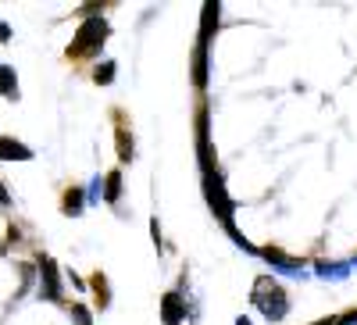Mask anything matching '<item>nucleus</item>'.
Instances as JSON below:
<instances>
[{"mask_svg": "<svg viewBox=\"0 0 357 325\" xmlns=\"http://www.w3.org/2000/svg\"><path fill=\"white\" fill-rule=\"evenodd\" d=\"M204 197H207V204H211V211L222 218V225H225V232L236 240V247H243V250H254L250 243H247V236L236 229V222H232V211H236V204H232V197H229V190H225V179H222V172L215 168V172H207L204 175Z\"/></svg>", "mask_w": 357, "mask_h": 325, "instance_id": "f257e3e1", "label": "nucleus"}, {"mask_svg": "<svg viewBox=\"0 0 357 325\" xmlns=\"http://www.w3.org/2000/svg\"><path fill=\"white\" fill-rule=\"evenodd\" d=\"M250 301H254V308H257L268 322H282L286 311H289L286 289H282L272 275H257V282H254V289H250Z\"/></svg>", "mask_w": 357, "mask_h": 325, "instance_id": "f03ea898", "label": "nucleus"}, {"mask_svg": "<svg viewBox=\"0 0 357 325\" xmlns=\"http://www.w3.org/2000/svg\"><path fill=\"white\" fill-rule=\"evenodd\" d=\"M107 33H111V25H107L104 15H86V22L79 25V33H75L72 47H68V57H86V54L100 50Z\"/></svg>", "mask_w": 357, "mask_h": 325, "instance_id": "7ed1b4c3", "label": "nucleus"}, {"mask_svg": "<svg viewBox=\"0 0 357 325\" xmlns=\"http://www.w3.org/2000/svg\"><path fill=\"white\" fill-rule=\"evenodd\" d=\"M268 264H272L275 272H286V275H307L304 269H307V261L304 257H293V254H286L282 247H264V250H257Z\"/></svg>", "mask_w": 357, "mask_h": 325, "instance_id": "20e7f679", "label": "nucleus"}, {"mask_svg": "<svg viewBox=\"0 0 357 325\" xmlns=\"http://www.w3.org/2000/svg\"><path fill=\"white\" fill-rule=\"evenodd\" d=\"M211 118H207V107H200V114H197V154H200V168H204V175L207 172H215V151H211Z\"/></svg>", "mask_w": 357, "mask_h": 325, "instance_id": "39448f33", "label": "nucleus"}, {"mask_svg": "<svg viewBox=\"0 0 357 325\" xmlns=\"http://www.w3.org/2000/svg\"><path fill=\"white\" fill-rule=\"evenodd\" d=\"M40 297L61 301V272H57L54 257H40Z\"/></svg>", "mask_w": 357, "mask_h": 325, "instance_id": "423d86ee", "label": "nucleus"}, {"mask_svg": "<svg viewBox=\"0 0 357 325\" xmlns=\"http://www.w3.org/2000/svg\"><path fill=\"white\" fill-rule=\"evenodd\" d=\"M186 318V301L178 297V293H165V301H161V322L165 325H183Z\"/></svg>", "mask_w": 357, "mask_h": 325, "instance_id": "0eeeda50", "label": "nucleus"}, {"mask_svg": "<svg viewBox=\"0 0 357 325\" xmlns=\"http://www.w3.org/2000/svg\"><path fill=\"white\" fill-rule=\"evenodd\" d=\"M0 161H33V146L15 136H0Z\"/></svg>", "mask_w": 357, "mask_h": 325, "instance_id": "6e6552de", "label": "nucleus"}, {"mask_svg": "<svg viewBox=\"0 0 357 325\" xmlns=\"http://www.w3.org/2000/svg\"><path fill=\"white\" fill-rule=\"evenodd\" d=\"M218 15H222V4H215V0H211V4H204V18H200V36H197V43H200V47H207V43H211V33L218 29Z\"/></svg>", "mask_w": 357, "mask_h": 325, "instance_id": "1a4fd4ad", "label": "nucleus"}, {"mask_svg": "<svg viewBox=\"0 0 357 325\" xmlns=\"http://www.w3.org/2000/svg\"><path fill=\"white\" fill-rule=\"evenodd\" d=\"M314 269H318L321 279H336V282L350 275V264H347V261H318Z\"/></svg>", "mask_w": 357, "mask_h": 325, "instance_id": "9d476101", "label": "nucleus"}, {"mask_svg": "<svg viewBox=\"0 0 357 325\" xmlns=\"http://www.w3.org/2000/svg\"><path fill=\"white\" fill-rule=\"evenodd\" d=\"M193 82L200 90L207 86V47H200V43H197V54H193Z\"/></svg>", "mask_w": 357, "mask_h": 325, "instance_id": "9b49d317", "label": "nucleus"}, {"mask_svg": "<svg viewBox=\"0 0 357 325\" xmlns=\"http://www.w3.org/2000/svg\"><path fill=\"white\" fill-rule=\"evenodd\" d=\"M0 93L18 100V79H15V68H8V65H0Z\"/></svg>", "mask_w": 357, "mask_h": 325, "instance_id": "f8f14e48", "label": "nucleus"}, {"mask_svg": "<svg viewBox=\"0 0 357 325\" xmlns=\"http://www.w3.org/2000/svg\"><path fill=\"white\" fill-rule=\"evenodd\" d=\"M118 197H122V172H107L104 175V200H118Z\"/></svg>", "mask_w": 357, "mask_h": 325, "instance_id": "ddd939ff", "label": "nucleus"}, {"mask_svg": "<svg viewBox=\"0 0 357 325\" xmlns=\"http://www.w3.org/2000/svg\"><path fill=\"white\" fill-rule=\"evenodd\" d=\"M82 204H86V193H82L79 186H72V190L65 193V215H79Z\"/></svg>", "mask_w": 357, "mask_h": 325, "instance_id": "4468645a", "label": "nucleus"}, {"mask_svg": "<svg viewBox=\"0 0 357 325\" xmlns=\"http://www.w3.org/2000/svg\"><path fill=\"white\" fill-rule=\"evenodd\" d=\"M114 72H118L114 61H104V65L93 68V82H97V86H111V82H114Z\"/></svg>", "mask_w": 357, "mask_h": 325, "instance_id": "2eb2a0df", "label": "nucleus"}, {"mask_svg": "<svg viewBox=\"0 0 357 325\" xmlns=\"http://www.w3.org/2000/svg\"><path fill=\"white\" fill-rule=\"evenodd\" d=\"M118 154H122V161H132V136L126 129H118Z\"/></svg>", "mask_w": 357, "mask_h": 325, "instance_id": "dca6fc26", "label": "nucleus"}, {"mask_svg": "<svg viewBox=\"0 0 357 325\" xmlns=\"http://www.w3.org/2000/svg\"><path fill=\"white\" fill-rule=\"evenodd\" d=\"M72 318H75V325H93V315H89L86 304H72Z\"/></svg>", "mask_w": 357, "mask_h": 325, "instance_id": "f3484780", "label": "nucleus"}, {"mask_svg": "<svg viewBox=\"0 0 357 325\" xmlns=\"http://www.w3.org/2000/svg\"><path fill=\"white\" fill-rule=\"evenodd\" d=\"M93 289L100 293V308H107V304H111V301H107L111 289H107V279H104V275H93Z\"/></svg>", "mask_w": 357, "mask_h": 325, "instance_id": "a211bd4d", "label": "nucleus"}, {"mask_svg": "<svg viewBox=\"0 0 357 325\" xmlns=\"http://www.w3.org/2000/svg\"><path fill=\"white\" fill-rule=\"evenodd\" d=\"M100 197H104V179L97 175V179L89 183V193H86V200H100Z\"/></svg>", "mask_w": 357, "mask_h": 325, "instance_id": "6ab92c4d", "label": "nucleus"}, {"mask_svg": "<svg viewBox=\"0 0 357 325\" xmlns=\"http://www.w3.org/2000/svg\"><path fill=\"white\" fill-rule=\"evenodd\" d=\"M336 325H357V311H347L343 318H336Z\"/></svg>", "mask_w": 357, "mask_h": 325, "instance_id": "aec40b11", "label": "nucleus"}, {"mask_svg": "<svg viewBox=\"0 0 357 325\" xmlns=\"http://www.w3.org/2000/svg\"><path fill=\"white\" fill-rule=\"evenodd\" d=\"M0 40H11V29H8L4 22H0Z\"/></svg>", "mask_w": 357, "mask_h": 325, "instance_id": "412c9836", "label": "nucleus"}, {"mask_svg": "<svg viewBox=\"0 0 357 325\" xmlns=\"http://www.w3.org/2000/svg\"><path fill=\"white\" fill-rule=\"evenodd\" d=\"M314 325H336V318H321V322H314Z\"/></svg>", "mask_w": 357, "mask_h": 325, "instance_id": "4be33fe9", "label": "nucleus"}, {"mask_svg": "<svg viewBox=\"0 0 357 325\" xmlns=\"http://www.w3.org/2000/svg\"><path fill=\"white\" fill-rule=\"evenodd\" d=\"M0 204H8V190L4 186H0Z\"/></svg>", "mask_w": 357, "mask_h": 325, "instance_id": "5701e85b", "label": "nucleus"}, {"mask_svg": "<svg viewBox=\"0 0 357 325\" xmlns=\"http://www.w3.org/2000/svg\"><path fill=\"white\" fill-rule=\"evenodd\" d=\"M236 325H250V318H243V315H240V318H236Z\"/></svg>", "mask_w": 357, "mask_h": 325, "instance_id": "b1692460", "label": "nucleus"}, {"mask_svg": "<svg viewBox=\"0 0 357 325\" xmlns=\"http://www.w3.org/2000/svg\"><path fill=\"white\" fill-rule=\"evenodd\" d=\"M354 261H357V257H354Z\"/></svg>", "mask_w": 357, "mask_h": 325, "instance_id": "393cba45", "label": "nucleus"}]
</instances>
